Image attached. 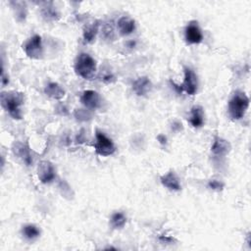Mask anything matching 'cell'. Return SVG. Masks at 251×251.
Returning a JSON list of instances; mask_svg holds the SVG:
<instances>
[{
  "label": "cell",
  "mask_w": 251,
  "mask_h": 251,
  "mask_svg": "<svg viewBox=\"0 0 251 251\" xmlns=\"http://www.w3.org/2000/svg\"><path fill=\"white\" fill-rule=\"evenodd\" d=\"M2 108L14 119L22 120L23 110L22 107L25 103V94L20 91H6L0 95Z\"/></svg>",
  "instance_id": "cell-1"
},
{
  "label": "cell",
  "mask_w": 251,
  "mask_h": 251,
  "mask_svg": "<svg viewBox=\"0 0 251 251\" xmlns=\"http://www.w3.org/2000/svg\"><path fill=\"white\" fill-rule=\"evenodd\" d=\"M249 107V98L245 92L237 90L229 101V114L233 120H240L244 117Z\"/></svg>",
  "instance_id": "cell-2"
},
{
  "label": "cell",
  "mask_w": 251,
  "mask_h": 251,
  "mask_svg": "<svg viewBox=\"0 0 251 251\" xmlns=\"http://www.w3.org/2000/svg\"><path fill=\"white\" fill-rule=\"evenodd\" d=\"M75 71L81 78L86 81H92L97 72L96 61L89 54L82 53L75 62Z\"/></svg>",
  "instance_id": "cell-3"
},
{
  "label": "cell",
  "mask_w": 251,
  "mask_h": 251,
  "mask_svg": "<svg viewBox=\"0 0 251 251\" xmlns=\"http://www.w3.org/2000/svg\"><path fill=\"white\" fill-rule=\"evenodd\" d=\"M95 138H96V141L94 143V148L98 155L110 156L116 151L114 142L103 132L96 130Z\"/></svg>",
  "instance_id": "cell-4"
},
{
  "label": "cell",
  "mask_w": 251,
  "mask_h": 251,
  "mask_svg": "<svg viewBox=\"0 0 251 251\" xmlns=\"http://www.w3.org/2000/svg\"><path fill=\"white\" fill-rule=\"evenodd\" d=\"M23 49L28 57L32 59H40L43 54L41 36L38 34L33 35L25 42Z\"/></svg>",
  "instance_id": "cell-5"
},
{
  "label": "cell",
  "mask_w": 251,
  "mask_h": 251,
  "mask_svg": "<svg viewBox=\"0 0 251 251\" xmlns=\"http://www.w3.org/2000/svg\"><path fill=\"white\" fill-rule=\"evenodd\" d=\"M184 78L182 85H180L182 92L184 91L188 95H194L197 92L198 88V80L196 74L188 67H184Z\"/></svg>",
  "instance_id": "cell-6"
},
{
  "label": "cell",
  "mask_w": 251,
  "mask_h": 251,
  "mask_svg": "<svg viewBox=\"0 0 251 251\" xmlns=\"http://www.w3.org/2000/svg\"><path fill=\"white\" fill-rule=\"evenodd\" d=\"M184 38L187 44H199L203 41V33L196 21H190L184 30Z\"/></svg>",
  "instance_id": "cell-7"
},
{
  "label": "cell",
  "mask_w": 251,
  "mask_h": 251,
  "mask_svg": "<svg viewBox=\"0 0 251 251\" xmlns=\"http://www.w3.org/2000/svg\"><path fill=\"white\" fill-rule=\"evenodd\" d=\"M37 176L42 184H50L56 178V170L51 162L41 161L37 167Z\"/></svg>",
  "instance_id": "cell-8"
},
{
  "label": "cell",
  "mask_w": 251,
  "mask_h": 251,
  "mask_svg": "<svg viewBox=\"0 0 251 251\" xmlns=\"http://www.w3.org/2000/svg\"><path fill=\"white\" fill-rule=\"evenodd\" d=\"M81 102L85 108L95 110L101 106V97L94 90H84L81 96Z\"/></svg>",
  "instance_id": "cell-9"
},
{
  "label": "cell",
  "mask_w": 251,
  "mask_h": 251,
  "mask_svg": "<svg viewBox=\"0 0 251 251\" xmlns=\"http://www.w3.org/2000/svg\"><path fill=\"white\" fill-rule=\"evenodd\" d=\"M12 151L15 154V156L21 159L27 166L32 165L33 155L30 147L27 144L22 143L20 141H16L12 146Z\"/></svg>",
  "instance_id": "cell-10"
},
{
  "label": "cell",
  "mask_w": 251,
  "mask_h": 251,
  "mask_svg": "<svg viewBox=\"0 0 251 251\" xmlns=\"http://www.w3.org/2000/svg\"><path fill=\"white\" fill-rule=\"evenodd\" d=\"M232 145L228 140L220 136H216L211 146V152L217 157H225L230 153Z\"/></svg>",
  "instance_id": "cell-11"
},
{
  "label": "cell",
  "mask_w": 251,
  "mask_h": 251,
  "mask_svg": "<svg viewBox=\"0 0 251 251\" xmlns=\"http://www.w3.org/2000/svg\"><path fill=\"white\" fill-rule=\"evenodd\" d=\"M152 88V84L147 77H139L133 84V90L137 96H145Z\"/></svg>",
  "instance_id": "cell-12"
},
{
  "label": "cell",
  "mask_w": 251,
  "mask_h": 251,
  "mask_svg": "<svg viewBox=\"0 0 251 251\" xmlns=\"http://www.w3.org/2000/svg\"><path fill=\"white\" fill-rule=\"evenodd\" d=\"M99 28H100V22L98 20H93L91 22L86 23L83 29L84 40L86 43H91L95 39L99 32Z\"/></svg>",
  "instance_id": "cell-13"
},
{
  "label": "cell",
  "mask_w": 251,
  "mask_h": 251,
  "mask_svg": "<svg viewBox=\"0 0 251 251\" xmlns=\"http://www.w3.org/2000/svg\"><path fill=\"white\" fill-rule=\"evenodd\" d=\"M117 29L121 35H130L135 30V22L130 17L123 16L117 22Z\"/></svg>",
  "instance_id": "cell-14"
},
{
  "label": "cell",
  "mask_w": 251,
  "mask_h": 251,
  "mask_svg": "<svg viewBox=\"0 0 251 251\" xmlns=\"http://www.w3.org/2000/svg\"><path fill=\"white\" fill-rule=\"evenodd\" d=\"M160 181H161V184L170 190L179 191L182 189L180 180L173 171H170L166 175H163L160 178Z\"/></svg>",
  "instance_id": "cell-15"
},
{
  "label": "cell",
  "mask_w": 251,
  "mask_h": 251,
  "mask_svg": "<svg viewBox=\"0 0 251 251\" xmlns=\"http://www.w3.org/2000/svg\"><path fill=\"white\" fill-rule=\"evenodd\" d=\"M189 123L193 128H201L204 123V111L202 107L200 106H193L190 110V117H189Z\"/></svg>",
  "instance_id": "cell-16"
},
{
  "label": "cell",
  "mask_w": 251,
  "mask_h": 251,
  "mask_svg": "<svg viewBox=\"0 0 251 251\" xmlns=\"http://www.w3.org/2000/svg\"><path fill=\"white\" fill-rule=\"evenodd\" d=\"M42 18L47 22H54L60 18L57 9L53 6L52 2H43L41 9Z\"/></svg>",
  "instance_id": "cell-17"
},
{
  "label": "cell",
  "mask_w": 251,
  "mask_h": 251,
  "mask_svg": "<svg viewBox=\"0 0 251 251\" xmlns=\"http://www.w3.org/2000/svg\"><path fill=\"white\" fill-rule=\"evenodd\" d=\"M44 93L47 96L57 100L62 99L65 96V90L57 83H49L44 88Z\"/></svg>",
  "instance_id": "cell-18"
},
{
  "label": "cell",
  "mask_w": 251,
  "mask_h": 251,
  "mask_svg": "<svg viewBox=\"0 0 251 251\" xmlns=\"http://www.w3.org/2000/svg\"><path fill=\"white\" fill-rule=\"evenodd\" d=\"M18 22H25L27 18V5L23 1H9Z\"/></svg>",
  "instance_id": "cell-19"
},
{
  "label": "cell",
  "mask_w": 251,
  "mask_h": 251,
  "mask_svg": "<svg viewBox=\"0 0 251 251\" xmlns=\"http://www.w3.org/2000/svg\"><path fill=\"white\" fill-rule=\"evenodd\" d=\"M22 234L23 235L29 239V240H33L35 238H37L40 235V230L35 226V225H26L23 230H22Z\"/></svg>",
  "instance_id": "cell-20"
},
{
  "label": "cell",
  "mask_w": 251,
  "mask_h": 251,
  "mask_svg": "<svg viewBox=\"0 0 251 251\" xmlns=\"http://www.w3.org/2000/svg\"><path fill=\"white\" fill-rule=\"evenodd\" d=\"M127 223V217L122 212H116L110 219V224L113 229H122Z\"/></svg>",
  "instance_id": "cell-21"
},
{
  "label": "cell",
  "mask_w": 251,
  "mask_h": 251,
  "mask_svg": "<svg viewBox=\"0 0 251 251\" xmlns=\"http://www.w3.org/2000/svg\"><path fill=\"white\" fill-rule=\"evenodd\" d=\"M101 36L107 41H113L115 39V29L112 22H107L103 25Z\"/></svg>",
  "instance_id": "cell-22"
},
{
  "label": "cell",
  "mask_w": 251,
  "mask_h": 251,
  "mask_svg": "<svg viewBox=\"0 0 251 251\" xmlns=\"http://www.w3.org/2000/svg\"><path fill=\"white\" fill-rule=\"evenodd\" d=\"M98 79L100 80V82H102L107 84H113L116 81L114 74L109 69H102L98 76Z\"/></svg>",
  "instance_id": "cell-23"
},
{
  "label": "cell",
  "mask_w": 251,
  "mask_h": 251,
  "mask_svg": "<svg viewBox=\"0 0 251 251\" xmlns=\"http://www.w3.org/2000/svg\"><path fill=\"white\" fill-rule=\"evenodd\" d=\"M75 118L80 121V122H86L91 120V113L89 110H84V109H76L74 112Z\"/></svg>",
  "instance_id": "cell-24"
},
{
  "label": "cell",
  "mask_w": 251,
  "mask_h": 251,
  "mask_svg": "<svg viewBox=\"0 0 251 251\" xmlns=\"http://www.w3.org/2000/svg\"><path fill=\"white\" fill-rule=\"evenodd\" d=\"M208 187L212 190H222L224 188V184L222 182H219L217 180H211L208 183Z\"/></svg>",
  "instance_id": "cell-25"
},
{
  "label": "cell",
  "mask_w": 251,
  "mask_h": 251,
  "mask_svg": "<svg viewBox=\"0 0 251 251\" xmlns=\"http://www.w3.org/2000/svg\"><path fill=\"white\" fill-rule=\"evenodd\" d=\"M9 84V77L5 74L4 69L2 68V74H1V84L2 86H5Z\"/></svg>",
  "instance_id": "cell-26"
},
{
  "label": "cell",
  "mask_w": 251,
  "mask_h": 251,
  "mask_svg": "<svg viewBox=\"0 0 251 251\" xmlns=\"http://www.w3.org/2000/svg\"><path fill=\"white\" fill-rule=\"evenodd\" d=\"M160 240L163 242V243H172L174 241V238L171 237V236H167V235H161L160 237Z\"/></svg>",
  "instance_id": "cell-27"
},
{
  "label": "cell",
  "mask_w": 251,
  "mask_h": 251,
  "mask_svg": "<svg viewBox=\"0 0 251 251\" xmlns=\"http://www.w3.org/2000/svg\"><path fill=\"white\" fill-rule=\"evenodd\" d=\"M157 139H158V140H159V142H160L161 144H163V145L167 143V138H166V136H165V135H163V134L158 135Z\"/></svg>",
  "instance_id": "cell-28"
}]
</instances>
